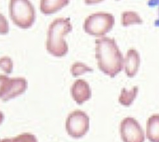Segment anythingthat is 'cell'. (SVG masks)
Returning a JSON list of instances; mask_svg holds the SVG:
<instances>
[{
  "instance_id": "6da1fadb",
  "label": "cell",
  "mask_w": 159,
  "mask_h": 142,
  "mask_svg": "<svg viewBox=\"0 0 159 142\" xmlns=\"http://www.w3.org/2000/svg\"><path fill=\"white\" fill-rule=\"evenodd\" d=\"M95 57L99 70L110 78L124 70V57L114 38L107 36L96 38Z\"/></svg>"
},
{
  "instance_id": "7a4b0ae2",
  "label": "cell",
  "mask_w": 159,
  "mask_h": 142,
  "mask_svg": "<svg viewBox=\"0 0 159 142\" xmlns=\"http://www.w3.org/2000/svg\"><path fill=\"white\" fill-rule=\"evenodd\" d=\"M73 29V24L69 17H60L53 20L47 30L45 48L47 53L58 58L67 55L69 45L66 38Z\"/></svg>"
},
{
  "instance_id": "3957f363",
  "label": "cell",
  "mask_w": 159,
  "mask_h": 142,
  "mask_svg": "<svg viewBox=\"0 0 159 142\" xmlns=\"http://www.w3.org/2000/svg\"><path fill=\"white\" fill-rule=\"evenodd\" d=\"M8 16L16 27L26 30L34 25L36 14L30 0H9Z\"/></svg>"
},
{
  "instance_id": "277c9868",
  "label": "cell",
  "mask_w": 159,
  "mask_h": 142,
  "mask_svg": "<svg viewBox=\"0 0 159 142\" xmlns=\"http://www.w3.org/2000/svg\"><path fill=\"white\" fill-rule=\"evenodd\" d=\"M115 24L114 16L106 11H98L88 16L83 23V30L89 36L96 38L107 36Z\"/></svg>"
},
{
  "instance_id": "5b68a950",
  "label": "cell",
  "mask_w": 159,
  "mask_h": 142,
  "mask_svg": "<svg viewBox=\"0 0 159 142\" xmlns=\"http://www.w3.org/2000/svg\"><path fill=\"white\" fill-rule=\"evenodd\" d=\"M65 129L71 138L78 139L85 136L90 129V117L82 110H75L67 116Z\"/></svg>"
},
{
  "instance_id": "8992f818",
  "label": "cell",
  "mask_w": 159,
  "mask_h": 142,
  "mask_svg": "<svg viewBox=\"0 0 159 142\" xmlns=\"http://www.w3.org/2000/svg\"><path fill=\"white\" fill-rule=\"evenodd\" d=\"M122 142H145V131L140 123L132 117L124 118L119 126Z\"/></svg>"
},
{
  "instance_id": "52a82bcc",
  "label": "cell",
  "mask_w": 159,
  "mask_h": 142,
  "mask_svg": "<svg viewBox=\"0 0 159 142\" xmlns=\"http://www.w3.org/2000/svg\"><path fill=\"white\" fill-rule=\"evenodd\" d=\"M70 94L76 104L82 105L92 98V89L87 80L78 79L71 85Z\"/></svg>"
},
{
  "instance_id": "ba28073f",
  "label": "cell",
  "mask_w": 159,
  "mask_h": 142,
  "mask_svg": "<svg viewBox=\"0 0 159 142\" xmlns=\"http://www.w3.org/2000/svg\"><path fill=\"white\" fill-rule=\"evenodd\" d=\"M141 65V57L134 48H130L124 59V70L128 78H134L138 74Z\"/></svg>"
},
{
  "instance_id": "9c48e42d",
  "label": "cell",
  "mask_w": 159,
  "mask_h": 142,
  "mask_svg": "<svg viewBox=\"0 0 159 142\" xmlns=\"http://www.w3.org/2000/svg\"><path fill=\"white\" fill-rule=\"evenodd\" d=\"M70 0H39V8L45 16H51L69 5Z\"/></svg>"
},
{
  "instance_id": "30bf717a",
  "label": "cell",
  "mask_w": 159,
  "mask_h": 142,
  "mask_svg": "<svg viewBox=\"0 0 159 142\" xmlns=\"http://www.w3.org/2000/svg\"><path fill=\"white\" fill-rule=\"evenodd\" d=\"M145 135L150 142H159V113H154L148 118Z\"/></svg>"
},
{
  "instance_id": "8fae6325",
  "label": "cell",
  "mask_w": 159,
  "mask_h": 142,
  "mask_svg": "<svg viewBox=\"0 0 159 142\" xmlns=\"http://www.w3.org/2000/svg\"><path fill=\"white\" fill-rule=\"evenodd\" d=\"M138 93L139 87L136 85L133 86L130 89L123 87L118 97V102L123 107H129L133 104Z\"/></svg>"
},
{
  "instance_id": "7c38bea8",
  "label": "cell",
  "mask_w": 159,
  "mask_h": 142,
  "mask_svg": "<svg viewBox=\"0 0 159 142\" xmlns=\"http://www.w3.org/2000/svg\"><path fill=\"white\" fill-rule=\"evenodd\" d=\"M94 69L88 64L81 61H75L70 66V72L72 76L75 78H78L86 73H92Z\"/></svg>"
},
{
  "instance_id": "4fadbf2b",
  "label": "cell",
  "mask_w": 159,
  "mask_h": 142,
  "mask_svg": "<svg viewBox=\"0 0 159 142\" xmlns=\"http://www.w3.org/2000/svg\"><path fill=\"white\" fill-rule=\"evenodd\" d=\"M120 22L124 27H128L133 25H141L143 23L141 16L134 11L124 12L121 16Z\"/></svg>"
},
{
  "instance_id": "5bb4252c",
  "label": "cell",
  "mask_w": 159,
  "mask_h": 142,
  "mask_svg": "<svg viewBox=\"0 0 159 142\" xmlns=\"http://www.w3.org/2000/svg\"><path fill=\"white\" fill-rule=\"evenodd\" d=\"M0 142H38V140L32 133H23L14 137L4 138Z\"/></svg>"
},
{
  "instance_id": "9a60e30c",
  "label": "cell",
  "mask_w": 159,
  "mask_h": 142,
  "mask_svg": "<svg viewBox=\"0 0 159 142\" xmlns=\"http://www.w3.org/2000/svg\"><path fill=\"white\" fill-rule=\"evenodd\" d=\"M10 77L5 74H0V100L3 102L5 99L9 89Z\"/></svg>"
},
{
  "instance_id": "2e32d148",
  "label": "cell",
  "mask_w": 159,
  "mask_h": 142,
  "mask_svg": "<svg viewBox=\"0 0 159 142\" xmlns=\"http://www.w3.org/2000/svg\"><path fill=\"white\" fill-rule=\"evenodd\" d=\"M0 70L3 74L10 75L14 70V61L8 56H3L0 57Z\"/></svg>"
},
{
  "instance_id": "e0dca14e",
  "label": "cell",
  "mask_w": 159,
  "mask_h": 142,
  "mask_svg": "<svg viewBox=\"0 0 159 142\" xmlns=\"http://www.w3.org/2000/svg\"><path fill=\"white\" fill-rule=\"evenodd\" d=\"M9 31V22L2 13L0 12V35H6Z\"/></svg>"
},
{
  "instance_id": "ac0fdd59",
  "label": "cell",
  "mask_w": 159,
  "mask_h": 142,
  "mask_svg": "<svg viewBox=\"0 0 159 142\" xmlns=\"http://www.w3.org/2000/svg\"><path fill=\"white\" fill-rule=\"evenodd\" d=\"M102 0H84V2L87 5H93L101 2Z\"/></svg>"
},
{
  "instance_id": "d6986e66",
  "label": "cell",
  "mask_w": 159,
  "mask_h": 142,
  "mask_svg": "<svg viewBox=\"0 0 159 142\" xmlns=\"http://www.w3.org/2000/svg\"><path fill=\"white\" fill-rule=\"evenodd\" d=\"M4 120H5V115L3 113V112L0 111V126L2 124Z\"/></svg>"
}]
</instances>
